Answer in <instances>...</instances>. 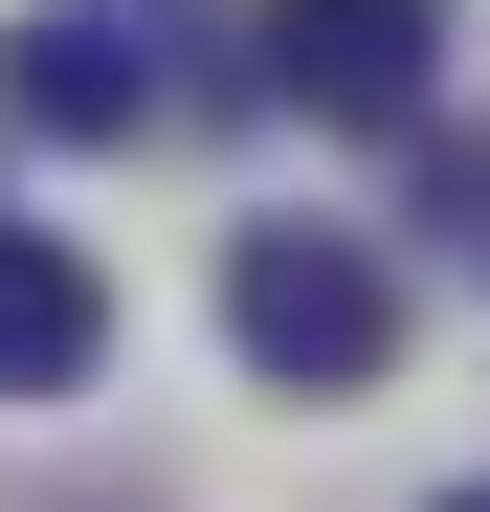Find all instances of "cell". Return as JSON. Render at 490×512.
I'll return each instance as SVG.
<instances>
[{
	"mask_svg": "<svg viewBox=\"0 0 490 512\" xmlns=\"http://www.w3.org/2000/svg\"><path fill=\"white\" fill-rule=\"evenodd\" d=\"M0 112L45 156H112V134H156V45L90 23V0H45V23H0Z\"/></svg>",
	"mask_w": 490,
	"mask_h": 512,
	"instance_id": "3957f363",
	"label": "cell"
},
{
	"mask_svg": "<svg viewBox=\"0 0 490 512\" xmlns=\"http://www.w3.org/2000/svg\"><path fill=\"white\" fill-rule=\"evenodd\" d=\"M112 357V290H90V245L67 223H0V401H67Z\"/></svg>",
	"mask_w": 490,
	"mask_h": 512,
	"instance_id": "277c9868",
	"label": "cell"
},
{
	"mask_svg": "<svg viewBox=\"0 0 490 512\" xmlns=\"http://www.w3.org/2000/svg\"><path fill=\"white\" fill-rule=\"evenodd\" d=\"M223 334H245L268 401H357V379L401 357V268H379L357 223H245V245H223Z\"/></svg>",
	"mask_w": 490,
	"mask_h": 512,
	"instance_id": "6da1fadb",
	"label": "cell"
},
{
	"mask_svg": "<svg viewBox=\"0 0 490 512\" xmlns=\"http://www.w3.org/2000/svg\"><path fill=\"white\" fill-rule=\"evenodd\" d=\"M424 67H446V0H268V90L335 134H424Z\"/></svg>",
	"mask_w": 490,
	"mask_h": 512,
	"instance_id": "7a4b0ae2",
	"label": "cell"
},
{
	"mask_svg": "<svg viewBox=\"0 0 490 512\" xmlns=\"http://www.w3.org/2000/svg\"><path fill=\"white\" fill-rule=\"evenodd\" d=\"M446 512H490V490H446Z\"/></svg>",
	"mask_w": 490,
	"mask_h": 512,
	"instance_id": "5b68a950",
	"label": "cell"
}]
</instances>
